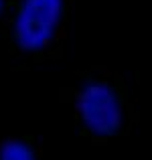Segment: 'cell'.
<instances>
[{
	"label": "cell",
	"instance_id": "6da1fadb",
	"mask_svg": "<svg viewBox=\"0 0 152 160\" xmlns=\"http://www.w3.org/2000/svg\"><path fill=\"white\" fill-rule=\"evenodd\" d=\"M63 0H24L16 16L14 35L24 51H39L53 39L61 20Z\"/></svg>",
	"mask_w": 152,
	"mask_h": 160
},
{
	"label": "cell",
	"instance_id": "7a4b0ae2",
	"mask_svg": "<svg viewBox=\"0 0 152 160\" xmlns=\"http://www.w3.org/2000/svg\"><path fill=\"white\" fill-rule=\"evenodd\" d=\"M83 124L98 136H114L122 124V108L116 91L105 83H85L77 98Z\"/></svg>",
	"mask_w": 152,
	"mask_h": 160
},
{
	"label": "cell",
	"instance_id": "3957f363",
	"mask_svg": "<svg viewBox=\"0 0 152 160\" xmlns=\"http://www.w3.org/2000/svg\"><path fill=\"white\" fill-rule=\"evenodd\" d=\"M0 160H35V154L27 144L18 140H8L0 148Z\"/></svg>",
	"mask_w": 152,
	"mask_h": 160
},
{
	"label": "cell",
	"instance_id": "277c9868",
	"mask_svg": "<svg viewBox=\"0 0 152 160\" xmlns=\"http://www.w3.org/2000/svg\"><path fill=\"white\" fill-rule=\"evenodd\" d=\"M2 8H4V0H0V12H2Z\"/></svg>",
	"mask_w": 152,
	"mask_h": 160
}]
</instances>
